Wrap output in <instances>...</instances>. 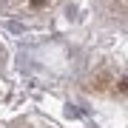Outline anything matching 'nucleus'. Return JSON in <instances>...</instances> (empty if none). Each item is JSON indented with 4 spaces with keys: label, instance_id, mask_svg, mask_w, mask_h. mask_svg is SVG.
Returning <instances> with one entry per match:
<instances>
[]
</instances>
